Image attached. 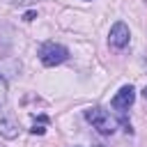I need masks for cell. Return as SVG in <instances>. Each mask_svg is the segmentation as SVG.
<instances>
[{"label":"cell","mask_w":147,"mask_h":147,"mask_svg":"<svg viewBox=\"0 0 147 147\" xmlns=\"http://www.w3.org/2000/svg\"><path fill=\"white\" fill-rule=\"evenodd\" d=\"M133 99H136V90H133L131 85H124V87L113 96L110 106H113L115 110H119V115H124V110H129V106L133 103Z\"/></svg>","instance_id":"277c9868"},{"label":"cell","mask_w":147,"mask_h":147,"mask_svg":"<svg viewBox=\"0 0 147 147\" xmlns=\"http://www.w3.org/2000/svg\"><path fill=\"white\" fill-rule=\"evenodd\" d=\"M129 39H131L129 28H126V23H122V21H117V23L110 28V32H108V44H110L113 48H124V46L129 44Z\"/></svg>","instance_id":"3957f363"},{"label":"cell","mask_w":147,"mask_h":147,"mask_svg":"<svg viewBox=\"0 0 147 147\" xmlns=\"http://www.w3.org/2000/svg\"><path fill=\"white\" fill-rule=\"evenodd\" d=\"M0 136L7 138V140L16 138V136H18V126H16V122L9 119V117H0Z\"/></svg>","instance_id":"5b68a950"},{"label":"cell","mask_w":147,"mask_h":147,"mask_svg":"<svg viewBox=\"0 0 147 147\" xmlns=\"http://www.w3.org/2000/svg\"><path fill=\"white\" fill-rule=\"evenodd\" d=\"M7 101V83H5V78H0V106Z\"/></svg>","instance_id":"52a82bcc"},{"label":"cell","mask_w":147,"mask_h":147,"mask_svg":"<svg viewBox=\"0 0 147 147\" xmlns=\"http://www.w3.org/2000/svg\"><path fill=\"white\" fill-rule=\"evenodd\" d=\"M23 18H25V21H34V18H37V11H34V9H30V11H25V16H23Z\"/></svg>","instance_id":"ba28073f"},{"label":"cell","mask_w":147,"mask_h":147,"mask_svg":"<svg viewBox=\"0 0 147 147\" xmlns=\"http://www.w3.org/2000/svg\"><path fill=\"white\" fill-rule=\"evenodd\" d=\"M46 126H48V117H39V119H34V124H32V129H30V133H34V136H44L46 133Z\"/></svg>","instance_id":"8992f818"},{"label":"cell","mask_w":147,"mask_h":147,"mask_svg":"<svg viewBox=\"0 0 147 147\" xmlns=\"http://www.w3.org/2000/svg\"><path fill=\"white\" fill-rule=\"evenodd\" d=\"M14 5H28V2H32V0H11Z\"/></svg>","instance_id":"9c48e42d"},{"label":"cell","mask_w":147,"mask_h":147,"mask_svg":"<svg viewBox=\"0 0 147 147\" xmlns=\"http://www.w3.org/2000/svg\"><path fill=\"white\" fill-rule=\"evenodd\" d=\"M142 96H145V101H147V85H145V90H142Z\"/></svg>","instance_id":"30bf717a"},{"label":"cell","mask_w":147,"mask_h":147,"mask_svg":"<svg viewBox=\"0 0 147 147\" xmlns=\"http://www.w3.org/2000/svg\"><path fill=\"white\" fill-rule=\"evenodd\" d=\"M67 57H69V51H67V46H62V44L46 41V44L39 48V60H41L44 67H57V64H62Z\"/></svg>","instance_id":"7a4b0ae2"},{"label":"cell","mask_w":147,"mask_h":147,"mask_svg":"<svg viewBox=\"0 0 147 147\" xmlns=\"http://www.w3.org/2000/svg\"><path fill=\"white\" fill-rule=\"evenodd\" d=\"M85 119H87L101 136H113L115 129H117V122L113 119V115H110L108 110H103L101 106L87 108V110H85Z\"/></svg>","instance_id":"6da1fadb"}]
</instances>
